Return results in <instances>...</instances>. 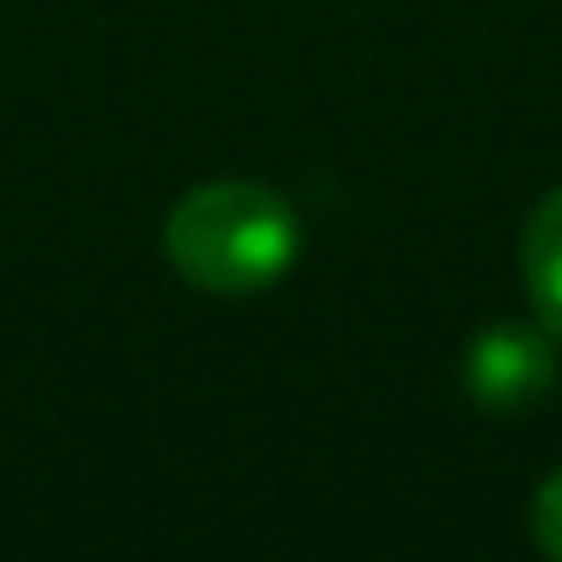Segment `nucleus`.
Listing matches in <instances>:
<instances>
[{
    "mask_svg": "<svg viewBox=\"0 0 562 562\" xmlns=\"http://www.w3.org/2000/svg\"><path fill=\"white\" fill-rule=\"evenodd\" d=\"M460 381L472 393V405H484L496 417H520L526 405H538L557 387V339L544 327L496 321V327H484L465 345Z\"/></svg>",
    "mask_w": 562,
    "mask_h": 562,
    "instance_id": "2",
    "label": "nucleus"
},
{
    "mask_svg": "<svg viewBox=\"0 0 562 562\" xmlns=\"http://www.w3.org/2000/svg\"><path fill=\"white\" fill-rule=\"evenodd\" d=\"M520 272H526V303L532 321L562 345V188L532 206L520 231Z\"/></svg>",
    "mask_w": 562,
    "mask_h": 562,
    "instance_id": "3",
    "label": "nucleus"
},
{
    "mask_svg": "<svg viewBox=\"0 0 562 562\" xmlns=\"http://www.w3.org/2000/svg\"><path fill=\"white\" fill-rule=\"evenodd\" d=\"M532 538H538L544 557L562 562V472H550L532 496Z\"/></svg>",
    "mask_w": 562,
    "mask_h": 562,
    "instance_id": "4",
    "label": "nucleus"
},
{
    "mask_svg": "<svg viewBox=\"0 0 562 562\" xmlns=\"http://www.w3.org/2000/svg\"><path fill=\"white\" fill-rule=\"evenodd\" d=\"M164 255L194 291L248 296L279 284L303 255V218L260 182H206L164 218Z\"/></svg>",
    "mask_w": 562,
    "mask_h": 562,
    "instance_id": "1",
    "label": "nucleus"
}]
</instances>
